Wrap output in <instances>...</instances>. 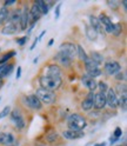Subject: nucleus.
Listing matches in <instances>:
<instances>
[{"instance_id":"f257e3e1","label":"nucleus","mask_w":127,"mask_h":146,"mask_svg":"<svg viewBox=\"0 0 127 146\" xmlns=\"http://www.w3.org/2000/svg\"><path fill=\"white\" fill-rule=\"evenodd\" d=\"M39 83H40L42 88L53 91V90H58L61 86L62 79H61V77H57V76L44 74L39 78Z\"/></svg>"},{"instance_id":"f03ea898","label":"nucleus","mask_w":127,"mask_h":146,"mask_svg":"<svg viewBox=\"0 0 127 146\" xmlns=\"http://www.w3.org/2000/svg\"><path fill=\"white\" fill-rule=\"evenodd\" d=\"M67 125L69 127V130H73V131H83L86 125H87V121L86 119L80 115L78 113H73L68 117L67 119Z\"/></svg>"},{"instance_id":"7ed1b4c3","label":"nucleus","mask_w":127,"mask_h":146,"mask_svg":"<svg viewBox=\"0 0 127 146\" xmlns=\"http://www.w3.org/2000/svg\"><path fill=\"white\" fill-rule=\"evenodd\" d=\"M35 97H37L41 104H46V105H51L56 102V93L53 91H50V90H46V88H38L37 92H35Z\"/></svg>"},{"instance_id":"20e7f679","label":"nucleus","mask_w":127,"mask_h":146,"mask_svg":"<svg viewBox=\"0 0 127 146\" xmlns=\"http://www.w3.org/2000/svg\"><path fill=\"white\" fill-rule=\"evenodd\" d=\"M98 20H99V23H100V25L103 27V31H105L108 34H112V32H113V25L114 24L110 19V17H107L105 13H101L100 15H99Z\"/></svg>"},{"instance_id":"39448f33","label":"nucleus","mask_w":127,"mask_h":146,"mask_svg":"<svg viewBox=\"0 0 127 146\" xmlns=\"http://www.w3.org/2000/svg\"><path fill=\"white\" fill-rule=\"evenodd\" d=\"M11 120L15 125L17 129L21 130V129H24V127H25V119L22 118L21 112L18 108H14L13 111L11 112Z\"/></svg>"},{"instance_id":"423d86ee","label":"nucleus","mask_w":127,"mask_h":146,"mask_svg":"<svg viewBox=\"0 0 127 146\" xmlns=\"http://www.w3.org/2000/svg\"><path fill=\"white\" fill-rule=\"evenodd\" d=\"M121 70V66L120 64L118 61H114V60H110L105 62V66H104V71L107 76H113V74H116L118 72H120Z\"/></svg>"},{"instance_id":"0eeeda50","label":"nucleus","mask_w":127,"mask_h":146,"mask_svg":"<svg viewBox=\"0 0 127 146\" xmlns=\"http://www.w3.org/2000/svg\"><path fill=\"white\" fill-rule=\"evenodd\" d=\"M0 144L5 146H18V140L12 133L3 132L0 133Z\"/></svg>"},{"instance_id":"6e6552de","label":"nucleus","mask_w":127,"mask_h":146,"mask_svg":"<svg viewBox=\"0 0 127 146\" xmlns=\"http://www.w3.org/2000/svg\"><path fill=\"white\" fill-rule=\"evenodd\" d=\"M25 105L31 107L32 110H40L42 107V104L40 103V100L35 97V94H30L27 97H24Z\"/></svg>"},{"instance_id":"1a4fd4ad","label":"nucleus","mask_w":127,"mask_h":146,"mask_svg":"<svg viewBox=\"0 0 127 146\" xmlns=\"http://www.w3.org/2000/svg\"><path fill=\"white\" fill-rule=\"evenodd\" d=\"M60 51H62L64 53H66L72 60L77 57V45L72 44V42L61 44L60 45Z\"/></svg>"},{"instance_id":"9d476101","label":"nucleus","mask_w":127,"mask_h":146,"mask_svg":"<svg viewBox=\"0 0 127 146\" xmlns=\"http://www.w3.org/2000/svg\"><path fill=\"white\" fill-rule=\"evenodd\" d=\"M106 105H108L111 108H116L118 107V96L115 90L108 88L106 92Z\"/></svg>"},{"instance_id":"9b49d317","label":"nucleus","mask_w":127,"mask_h":146,"mask_svg":"<svg viewBox=\"0 0 127 146\" xmlns=\"http://www.w3.org/2000/svg\"><path fill=\"white\" fill-rule=\"evenodd\" d=\"M31 23V17H30V8L28 6H25L24 10H21V19H20V31H25Z\"/></svg>"},{"instance_id":"f8f14e48","label":"nucleus","mask_w":127,"mask_h":146,"mask_svg":"<svg viewBox=\"0 0 127 146\" xmlns=\"http://www.w3.org/2000/svg\"><path fill=\"white\" fill-rule=\"evenodd\" d=\"M105 106H106V93H104V92L95 93L93 107H95L97 110H103Z\"/></svg>"},{"instance_id":"ddd939ff","label":"nucleus","mask_w":127,"mask_h":146,"mask_svg":"<svg viewBox=\"0 0 127 146\" xmlns=\"http://www.w3.org/2000/svg\"><path fill=\"white\" fill-rule=\"evenodd\" d=\"M94 92H88V94L86 96V98L83 100L81 103V108L84 111H89V110L93 108V104H94Z\"/></svg>"},{"instance_id":"4468645a","label":"nucleus","mask_w":127,"mask_h":146,"mask_svg":"<svg viewBox=\"0 0 127 146\" xmlns=\"http://www.w3.org/2000/svg\"><path fill=\"white\" fill-rule=\"evenodd\" d=\"M41 15H42V13H41V11L39 10V7L37 6V4H33L32 5V7H31V10H30V17H31V20L33 21L32 24H35L37 23L40 18H41Z\"/></svg>"},{"instance_id":"2eb2a0df","label":"nucleus","mask_w":127,"mask_h":146,"mask_svg":"<svg viewBox=\"0 0 127 146\" xmlns=\"http://www.w3.org/2000/svg\"><path fill=\"white\" fill-rule=\"evenodd\" d=\"M62 135L65 137L66 139L69 140H74V139H79L81 137H84V132L81 131H73V130H66L62 132Z\"/></svg>"},{"instance_id":"dca6fc26","label":"nucleus","mask_w":127,"mask_h":146,"mask_svg":"<svg viewBox=\"0 0 127 146\" xmlns=\"http://www.w3.org/2000/svg\"><path fill=\"white\" fill-rule=\"evenodd\" d=\"M56 59L61 64L62 66H69L71 65V62H72V59L67 56L66 53H64L62 51H60L57 56H56Z\"/></svg>"},{"instance_id":"f3484780","label":"nucleus","mask_w":127,"mask_h":146,"mask_svg":"<svg viewBox=\"0 0 127 146\" xmlns=\"http://www.w3.org/2000/svg\"><path fill=\"white\" fill-rule=\"evenodd\" d=\"M18 29H19L18 26H15L14 24H12V23L8 21V23L4 26V29H3L1 32H3V34H5V35H12V34H15L18 31H19Z\"/></svg>"},{"instance_id":"a211bd4d","label":"nucleus","mask_w":127,"mask_h":146,"mask_svg":"<svg viewBox=\"0 0 127 146\" xmlns=\"http://www.w3.org/2000/svg\"><path fill=\"white\" fill-rule=\"evenodd\" d=\"M13 66H14L13 64H3V65H0V79L10 76L13 70Z\"/></svg>"},{"instance_id":"6ab92c4d","label":"nucleus","mask_w":127,"mask_h":146,"mask_svg":"<svg viewBox=\"0 0 127 146\" xmlns=\"http://www.w3.org/2000/svg\"><path fill=\"white\" fill-rule=\"evenodd\" d=\"M83 83L84 85L89 90V92H94V90L97 88V83H95V80L92 79V78H88L87 76H84L83 77Z\"/></svg>"},{"instance_id":"aec40b11","label":"nucleus","mask_w":127,"mask_h":146,"mask_svg":"<svg viewBox=\"0 0 127 146\" xmlns=\"http://www.w3.org/2000/svg\"><path fill=\"white\" fill-rule=\"evenodd\" d=\"M89 23H91V27L97 32V33H103V27L99 23L98 18L94 15H89Z\"/></svg>"},{"instance_id":"412c9836","label":"nucleus","mask_w":127,"mask_h":146,"mask_svg":"<svg viewBox=\"0 0 127 146\" xmlns=\"http://www.w3.org/2000/svg\"><path fill=\"white\" fill-rule=\"evenodd\" d=\"M99 64H97L94 60H92L89 57L85 60V67H86V71L89 72V71H94V70H99Z\"/></svg>"},{"instance_id":"4be33fe9","label":"nucleus","mask_w":127,"mask_h":146,"mask_svg":"<svg viewBox=\"0 0 127 146\" xmlns=\"http://www.w3.org/2000/svg\"><path fill=\"white\" fill-rule=\"evenodd\" d=\"M46 74L61 77V70H60V67L58 65H50L47 67V73H46Z\"/></svg>"},{"instance_id":"5701e85b","label":"nucleus","mask_w":127,"mask_h":146,"mask_svg":"<svg viewBox=\"0 0 127 146\" xmlns=\"http://www.w3.org/2000/svg\"><path fill=\"white\" fill-rule=\"evenodd\" d=\"M8 17H10V10H7V7H1L0 8V24L7 21Z\"/></svg>"},{"instance_id":"b1692460","label":"nucleus","mask_w":127,"mask_h":146,"mask_svg":"<svg viewBox=\"0 0 127 146\" xmlns=\"http://www.w3.org/2000/svg\"><path fill=\"white\" fill-rule=\"evenodd\" d=\"M86 35H87V38L89 40H97V36H98V33L92 29L91 26H87L86 27Z\"/></svg>"},{"instance_id":"393cba45","label":"nucleus","mask_w":127,"mask_h":146,"mask_svg":"<svg viewBox=\"0 0 127 146\" xmlns=\"http://www.w3.org/2000/svg\"><path fill=\"white\" fill-rule=\"evenodd\" d=\"M35 4H37V6L39 7V10L41 11L42 14H47L48 13V5L42 1V0H38V1H35Z\"/></svg>"},{"instance_id":"a878e982","label":"nucleus","mask_w":127,"mask_h":146,"mask_svg":"<svg viewBox=\"0 0 127 146\" xmlns=\"http://www.w3.org/2000/svg\"><path fill=\"white\" fill-rule=\"evenodd\" d=\"M89 58L92 59V60H94L97 64H99V65H100V64L104 61V57L101 56L100 53H98V52H92V53H91V57Z\"/></svg>"},{"instance_id":"bb28decb","label":"nucleus","mask_w":127,"mask_h":146,"mask_svg":"<svg viewBox=\"0 0 127 146\" xmlns=\"http://www.w3.org/2000/svg\"><path fill=\"white\" fill-rule=\"evenodd\" d=\"M77 56H79L80 60H83V61H85L88 58V56L86 54V52L84 51V48L81 46H77Z\"/></svg>"},{"instance_id":"cd10ccee","label":"nucleus","mask_w":127,"mask_h":146,"mask_svg":"<svg viewBox=\"0 0 127 146\" xmlns=\"http://www.w3.org/2000/svg\"><path fill=\"white\" fill-rule=\"evenodd\" d=\"M14 56H15V52H14V51H11V52H8V53L4 54L3 58H0V65H3L5 61H7L8 59H11V58L14 57Z\"/></svg>"},{"instance_id":"c85d7f7f","label":"nucleus","mask_w":127,"mask_h":146,"mask_svg":"<svg viewBox=\"0 0 127 146\" xmlns=\"http://www.w3.org/2000/svg\"><path fill=\"white\" fill-rule=\"evenodd\" d=\"M121 31H122V25H121L120 23H116V24L113 25V32H112V33H113L115 36L120 35Z\"/></svg>"},{"instance_id":"c756f323","label":"nucleus","mask_w":127,"mask_h":146,"mask_svg":"<svg viewBox=\"0 0 127 146\" xmlns=\"http://www.w3.org/2000/svg\"><path fill=\"white\" fill-rule=\"evenodd\" d=\"M85 76H87L88 78L94 79V78H97V77H99V76H101V70L99 68V70H94V71H89V72L86 73Z\"/></svg>"},{"instance_id":"7c9ffc66","label":"nucleus","mask_w":127,"mask_h":146,"mask_svg":"<svg viewBox=\"0 0 127 146\" xmlns=\"http://www.w3.org/2000/svg\"><path fill=\"white\" fill-rule=\"evenodd\" d=\"M46 139H47L50 143H54V141L58 139V133H57V132H51L50 134L46 135Z\"/></svg>"},{"instance_id":"2f4dec72","label":"nucleus","mask_w":127,"mask_h":146,"mask_svg":"<svg viewBox=\"0 0 127 146\" xmlns=\"http://www.w3.org/2000/svg\"><path fill=\"white\" fill-rule=\"evenodd\" d=\"M116 91H118V94H120V97L121 96H126V85H124V84L118 85Z\"/></svg>"},{"instance_id":"473e14b6","label":"nucleus","mask_w":127,"mask_h":146,"mask_svg":"<svg viewBox=\"0 0 127 146\" xmlns=\"http://www.w3.org/2000/svg\"><path fill=\"white\" fill-rule=\"evenodd\" d=\"M118 106H121L124 111L126 110V96H121L118 99Z\"/></svg>"},{"instance_id":"72a5a7b5","label":"nucleus","mask_w":127,"mask_h":146,"mask_svg":"<svg viewBox=\"0 0 127 146\" xmlns=\"http://www.w3.org/2000/svg\"><path fill=\"white\" fill-rule=\"evenodd\" d=\"M8 113H11V107H10V106H6V107L3 110V111L0 112V119H3V118L7 117Z\"/></svg>"},{"instance_id":"f704fd0d","label":"nucleus","mask_w":127,"mask_h":146,"mask_svg":"<svg viewBox=\"0 0 127 146\" xmlns=\"http://www.w3.org/2000/svg\"><path fill=\"white\" fill-rule=\"evenodd\" d=\"M97 87H99L100 88V92H104V93H106L107 92V90H108V86H107V84L106 83H99L98 85H97Z\"/></svg>"},{"instance_id":"c9c22d12","label":"nucleus","mask_w":127,"mask_h":146,"mask_svg":"<svg viewBox=\"0 0 127 146\" xmlns=\"http://www.w3.org/2000/svg\"><path fill=\"white\" fill-rule=\"evenodd\" d=\"M121 134H122V130L120 129V127H116L115 131H114V135H113V137H115V138L119 139L120 137H121Z\"/></svg>"},{"instance_id":"e433bc0d","label":"nucleus","mask_w":127,"mask_h":146,"mask_svg":"<svg viewBox=\"0 0 127 146\" xmlns=\"http://www.w3.org/2000/svg\"><path fill=\"white\" fill-rule=\"evenodd\" d=\"M115 79L116 80H124L125 79V74H124V73H121V72H118L116 76H115Z\"/></svg>"},{"instance_id":"4c0bfd02","label":"nucleus","mask_w":127,"mask_h":146,"mask_svg":"<svg viewBox=\"0 0 127 146\" xmlns=\"http://www.w3.org/2000/svg\"><path fill=\"white\" fill-rule=\"evenodd\" d=\"M60 7H61V4H58L57 7H56V18H59V14H60Z\"/></svg>"},{"instance_id":"58836bf2","label":"nucleus","mask_w":127,"mask_h":146,"mask_svg":"<svg viewBox=\"0 0 127 146\" xmlns=\"http://www.w3.org/2000/svg\"><path fill=\"white\" fill-rule=\"evenodd\" d=\"M26 40H27V36H24V38H21V39H18L17 42L19 44V45H24L26 42Z\"/></svg>"},{"instance_id":"ea45409f","label":"nucleus","mask_w":127,"mask_h":146,"mask_svg":"<svg viewBox=\"0 0 127 146\" xmlns=\"http://www.w3.org/2000/svg\"><path fill=\"white\" fill-rule=\"evenodd\" d=\"M107 4H108V6H111L112 8H116V7H118V5H119V4L115 3V1H108Z\"/></svg>"},{"instance_id":"a19ab883","label":"nucleus","mask_w":127,"mask_h":146,"mask_svg":"<svg viewBox=\"0 0 127 146\" xmlns=\"http://www.w3.org/2000/svg\"><path fill=\"white\" fill-rule=\"evenodd\" d=\"M21 77V67H18V71H17V76H15V78L17 79H19Z\"/></svg>"},{"instance_id":"79ce46f5","label":"nucleus","mask_w":127,"mask_h":146,"mask_svg":"<svg viewBox=\"0 0 127 146\" xmlns=\"http://www.w3.org/2000/svg\"><path fill=\"white\" fill-rule=\"evenodd\" d=\"M116 140H118V138H115V137H111V138H110V143L111 144H114Z\"/></svg>"},{"instance_id":"37998d69","label":"nucleus","mask_w":127,"mask_h":146,"mask_svg":"<svg viewBox=\"0 0 127 146\" xmlns=\"http://www.w3.org/2000/svg\"><path fill=\"white\" fill-rule=\"evenodd\" d=\"M13 4H15L14 0H12V1H6V3H5V7H6V6H10V5H13Z\"/></svg>"},{"instance_id":"c03bdc74","label":"nucleus","mask_w":127,"mask_h":146,"mask_svg":"<svg viewBox=\"0 0 127 146\" xmlns=\"http://www.w3.org/2000/svg\"><path fill=\"white\" fill-rule=\"evenodd\" d=\"M37 42H38V39H35V40L33 41V44H32V46H31V50H33V48L35 47V45H37Z\"/></svg>"},{"instance_id":"a18cd8bd","label":"nucleus","mask_w":127,"mask_h":146,"mask_svg":"<svg viewBox=\"0 0 127 146\" xmlns=\"http://www.w3.org/2000/svg\"><path fill=\"white\" fill-rule=\"evenodd\" d=\"M122 6H124L125 10H127V1H126V0H124V1H122Z\"/></svg>"},{"instance_id":"49530a36","label":"nucleus","mask_w":127,"mask_h":146,"mask_svg":"<svg viewBox=\"0 0 127 146\" xmlns=\"http://www.w3.org/2000/svg\"><path fill=\"white\" fill-rule=\"evenodd\" d=\"M94 146H106V144H105V143H101V144H95Z\"/></svg>"},{"instance_id":"de8ad7c7","label":"nucleus","mask_w":127,"mask_h":146,"mask_svg":"<svg viewBox=\"0 0 127 146\" xmlns=\"http://www.w3.org/2000/svg\"><path fill=\"white\" fill-rule=\"evenodd\" d=\"M48 45H50V46H52V45H53V40H50V42H48Z\"/></svg>"},{"instance_id":"09e8293b","label":"nucleus","mask_w":127,"mask_h":146,"mask_svg":"<svg viewBox=\"0 0 127 146\" xmlns=\"http://www.w3.org/2000/svg\"><path fill=\"white\" fill-rule=\"evenodd\" d=\"M1 87H3V81L0 80V88H1Z\"/></svg>"},{"instance_id":"8fccbe9b","label":"nucleus","mask_w":127,"mask_h":146,"mask_svg":"<svg viewBox=\"0 0 127 146\" xmlns=\"http://www.w3.org/2000/svg\"><path fill=\"white\" fill-rule=\"evenodd\" d=\"M37 146H44V145H37Z\"/></svg>"},{"instance_id":"3c124183","label":"nucleus","mask_w":127,"mask_h":146,"mask_svg":"<svg viewBox=\"0 0 127 146\" xmlns=\"http://www.w3.org/2000/svg\"><path fill=\"white\" fill-rule=\"evenodd\" d=\"M0 100H1V98H0Z\"/></svg>"}]
</instances>
